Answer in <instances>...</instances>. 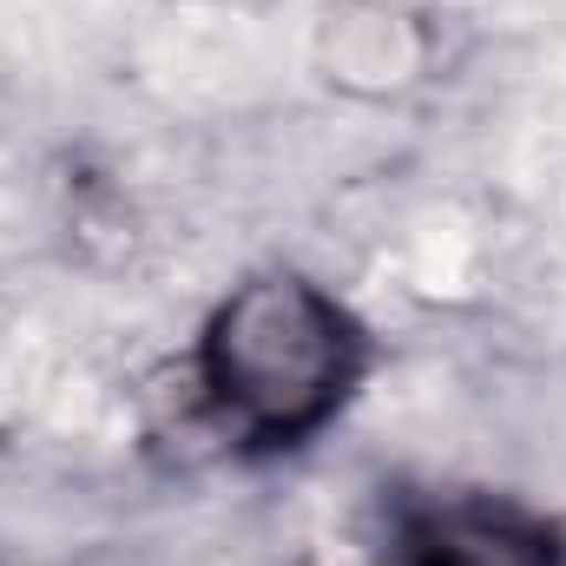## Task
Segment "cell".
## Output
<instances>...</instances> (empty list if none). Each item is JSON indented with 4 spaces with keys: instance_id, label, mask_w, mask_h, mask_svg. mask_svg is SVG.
Here are the masks:
<instances>
[{
    "instance_id": "cell-1",
    "label": "cell",
    "mask_w": 566,
    "mask_h": 566,
    "mask_svg": "<svg viewBox=\"0 0 566 566\" xmlns=\"http://www.w3.org/2000/svg\"><path fill=\"white\" fill-rule=\"evenodd\" d=\"M369 376V329L303 271L244 277L191 343V416L224 454L310 448Z\"/></svg>"
},
{
    "instance_id": "cell-2",
    "label": "cell",
    "mask_w": 566,
    "mask_h": 566,
    "mask_svg": "<svg viewBox=\"0 0 566 566\" xmlns=\"http://www.w3.org/2000/svg\"><path fill=\"white\" fill-rule=\"evenodd\" d=\"M369 566H566V527L501 488H389Z\"/></svg>"
}]
</instances>
